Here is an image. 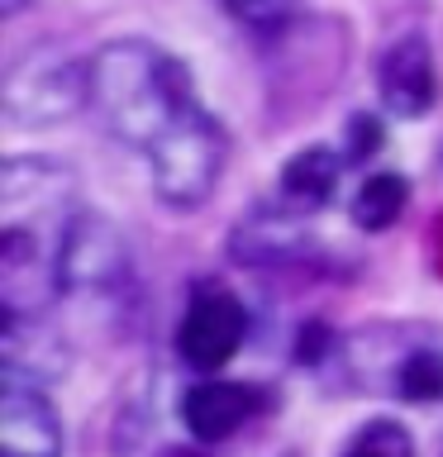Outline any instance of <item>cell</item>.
I'll return each mask as SVG.
<instances>
[{"label": "cell", "instance_id": "obj_2", "mask_svg": "<svg viewBox=\"0 0 443 457\" xmlns=\"http://www.w3.org/2000/svg\"><path fill=\"white\" fill-rule=\"evenodd\" d=\"M91 105V57L63 43H34L5 67L10 129H53Z\"/></svg>", "mask_w": 443, "mask_h": 457}, {"label": "cell", "instance_id": "obj_5", "mask_svg": "<svg viewBox=\"0 0 443 457\" xmlns=\"http://www.w3.org/2000/svg\"><path fill=\"white\" fill-rule=\"evenodd\" d=\"M248 338V305L229 291V286H196L177 320V357L191 371H220L238 357Z\"/></svg>", "mask_w": 443, "mask_h": 457}, {"label": "cell", "instance_id": "obj_15", "mask_svg": "<svg viewBox=\"0 0 443 457\" xmlns=\"http://www.w3.org/2000/svg\"><path fill=\"white\" fill-rule=\"evenodd\" d=\"M339 343H343V338H339L324 320H305V324L296 328V348H291V357H296L300 367H320L324 357L339 353Z\"/></svg>", "mask_w": 443, "mask_h": 457}, {"label": "cell", "instance_id": "obj_12", "mask_svg": "<svg viewBox=\"0 0 443 457\" xmlns=\"http://www.w3.org/2000/svg\"><path fill=\"white\" fill-rule=\"evenodd\" d=\"M339 457H414V438L400 420H367L339 448Z\"/></svg>", "mask_w": 443, "mask_h": 457}, {"label": "cell", "instance_id": "obj_13", "mask_svg": "<svg viewBox=\"0 0 443 457\" xmlns=\"http://www.w3.org/2000/svg\"><path fill=\"white\" fill-rule=\"evenodd\" d=\"M381 148H386V124H381V114L353 110L348 120H343V138H339L343 162H348V167H367Z\"/></svg>", "mask_w": 443, "mask_h": 457}, {"label": "cell", "instance_id": "obj_14", "mask_svg": "<svg viewBox=\"0 0 443 457\" xmlns=\"http://www.w3.org/2000/svg\"><path fill=\"white\" fill-rule=\"evenodd\" d=\"M220 5L234 14L243 29H257L263 38H272L286 20H291L296 0H220Z\"/></svg>", "mask_w": 443, "mask_h": 457}, {"label": "cell", "instance_id": "obj_1", "mask_svg": "<svg viewBox=\"0 0 443 457\" xmlns=\"http://www.w3.org/2000/svg\"><path fill=\"white\" fill-rule=\"evenodd\" d=\"M91 120L143 157L153 195L191 214L210 205L229 167V129L200 100L196 71L153 38H110L91 53Z\"/></svg>", "mask_w": 443, "mask_h": 457}, {"label": "cell", "instance_id": "obj_4", "mask_svg": "<svg viewBox=\"0 0 443 457\" xmlns=\"http://www.w3.org/2000/svg\"><path fill=\"white\" fill-rule=\"evenodd\" d=\"M129 281V248L105 214L77 210L57 238V291L110 295Z\"/></svg>", "mask_w": 443, "mask_h": 457}, {"label": "cell", "instance_id": "obj_7", "mask_svg": "<svg viewBox=\"0 0 443 457\" xmlns=\"http://www.w3.org/2000/svg\"><path fill=\"white\" fill-rule=\"evenodd\" d=\"M0 457H63V420L38 377L5 367L0 386Z\"/></svg>", "mask_w": 443, "mask_h": 457}, {"label": "cell", "instance_id": "obj_16", "mask_svg": "<svg viewBox=\"0 0 443 457\" xmlns=\"http://www.w3.org/2000/svg\"><path fill=\"white\" fill-rule=\"evenodd\" d=\"M29 5H34V0H0V14H5V20H20Z\"/></svg>", "mask_w": 443, "mask_h": 457}, {"label": "cell", "instance_id": "obj_9", "mask_svg": "<svg viewBox=\"0 0 443 457\" xmlns=\"http://www.w3.org/2000/svg\"><path fill=\"white\" fill-rule=\"evenodd\" d=\"M343 153L329 148V143H305V148H296L291 157L281 162L277 171V200L286 210L296 214H320L329 200L339 191V177H343Z\"/></svg>", "mask_w": 443, "mask_h": 457}, {"label": "cell", "instance_id": "obj_17", "mask_svg": "<svg viewBox=\"0 0 443 457\" xmlns=\"http://www.w3.org/2000/svg\"><path fill=\"white\" fill-rule=\"evenodd\" d=\"M163 457H200V453H186V448H167Z\"/></svg>", "mask_w": 443, "mask_h": 457}, {"label": "cell", "instance_id": "obj_11", "mask_svg": "<svg viewBox=\"0 0 443 457\" xmlns=\"http://www.w3.org/2000/svg\"><path fill=\"white\" fill-rule=\"evenodd\" d=\"M410 205V181L400 177V171H367L363 181H357V191L348 200V220L363 228V234H386V228H396V220L405 214Z\"/></svg>", "mask_w": 443, "mask_h": 457}, {"label": "cell", "instance_id": "obj_8", "mask_svg": "<svg viewBox=\"0 0 443 457\" xmlns=\"http://www.w3.org/2000/svg\"><path fill=\"white\" fill-rule=\"evenodd\" d=\"M263 410V391L253 381H196L181 391V424L196 443H224L234 438L253 414Z\"/></svg>", "mask_w": 443, "mask_h": 457}, {"label": "cell", "instance_id": "obj_6", "mask_svg": "<svg viewBox=\"0 0 443 457\" xmlns=\"http://www.w3.org/2000/svg\"><path fill=\"white\" fill-rule=\"evenodd\" d=\"M377 100L391 120H424L439 105V62H434V43L420 29L396 34L377 53Z\"/></svg>", "mask_w": 443, "mask_h": 457}, {"label": "cell", "instance_id": "obj_3", "mask_svg": "<svg viewBox=\"0 0 443 457\" xmlns=\"http://www.w3.org/2000/svg\"><path fill=\"white\" fill-rule=\"evenodd\" d=\"M81 177L57 157H5L0 171V205H5V228H29L43 238H63L67 220L77 214Z\"/></svg>", "mask_w": 443, "mask_h": 457}, {"label": "cell", "instance_id": "obj_10", "mask_svg": "<svg viewBox=\"0 0 443 457\" xmlns=\"http://www.w3.org/2000/svg\"><path fill=\"white\" fill-rule=\"evenodd\" d=\"M386 391L405 405H439L443 400V343H405L386 362Z\"/></svg>", "mask_w": 443, "mask_h": 457}]
</instances>
